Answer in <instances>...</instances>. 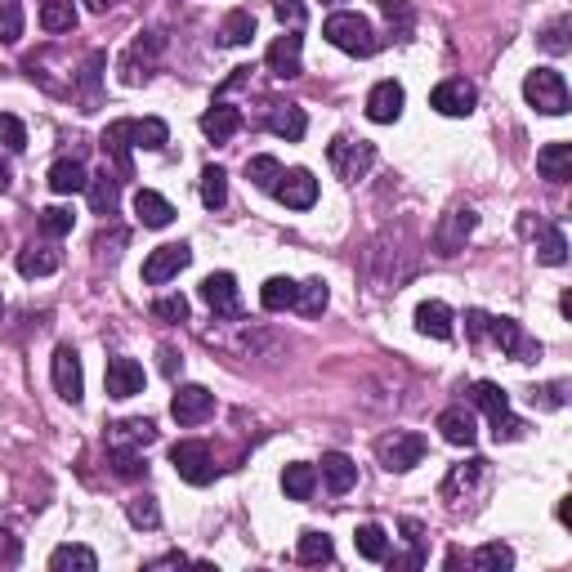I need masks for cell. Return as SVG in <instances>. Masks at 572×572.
I'll return each mask as SVG.
<instances>
[{
  "instance_id": "cell-8",
  "label": "cell",
  "mask_w": 572,
  "mask_h": 572,
  "mask_svg": "<svg viewBox=\"0 0 572 572\" xmlns=\"http://www.w3.org/2000/svg\"><path fill=\"white\" fill-rule=\"evenodd\" d=\"M188 264H193V251H188L184 242H166V246H157V251L143 260V282H148V286H166L170 278H179Z\"/></svg>"
},
{
  "instance_id": "cell-61",
  "label": "cell",
  "mask_w": 572,
  "mask_h": 572,
  "mask_svg": "<svg viewBox=\"0 0 572 572\" xmlns=\"http://www.w3.org/2000/svg\"><path fill=\"white\" fill-rule=\"evenodd\" d=\"M5 188H9V166L0 161V193H5Z\"/></svg>"
},
{
  "instance_id": "cell-47",
  "label": "cell",
  "mask_w": 572,
  "mask_h": 572,
  "mask_svg": "<svg viewBox=\"0 0 572 572\" xmlns=\"http://www.w3.org/2000/svg\"><path fill=\"white\" fill-rule=\"evenodd\" d=\"M72 211H68V206H45V211H41V233L45 237H68L72 233Z\"/></svg>"
},
{
  "instance_id": "cell-46",
  "label": "cell",
  "mask_w": 572,
  "mask_h": 572,
  "mask_svg": "<svg viewBox=\"0 0 572 572\" xmlns=\"http://www.w3.org/2000/svg\"><path fill=\"white\" fill-rule=\"evenodd\" d=\"M327 300H331L327 282H322V278H313V282H304V286H300V300H295V309H300L304 318H318V313L327 309Z\"/></svg>"
},
{
  "instance_id": "cell-15",
  "label": "cell",
  "mask_w": 572,
  "mask_h": 572,
  "mask_svg": "<svg viewBox=\"0 0 572 572\" xmlns=\"http://www.w3.org/2000/svg\"><path fill=\"white\" fill-rule=\"evenodd\" d=\"M403 103H407L403 85H398V81H380L376 90L367 94V117L376 121V126H389V121L403 117Z\"/></svg>"
},
{
  "instance_id": "cell-58",
  "label": "cell",
  "mask_w": 572,
  "mask_h": 572,
  "mask_svg": "<svg viewBox=\"0 0 572 572\" xmlns=\"http://www.w3.org/2000/svg\"><path fill=\"white\" fill-rule=\"evenodd\" d=\"M175 564H188V555H179V550H175V555L157 559V564H152V568H175Z\"/></svg>"
},
{
  "instance_id": "cell-41",
  "label": "cell",
  "mask_w": 572,
  "mask_h": 572,
  "mask_svg": "<svg viewBox=\"0 0 572 572\" xmlns=\"http://www.w3.org/2000/svg\"><path fill=\"white\" fill-rule=\"evenodd\" d=\"M300 564H331V555H336V546H331V537L327 532H300Z\"/></svg>"
},
{
  "instance_id": "cell-13",
  "label": "cell",
  "mask_w": 572,
  "mask_h": 572,
  "mask_svg": "<svg viewBox=\"0 0 572 572\" xmlns=\"http://www.w3.org/2000/svg\"><path fill=\"white\" fill-rule=\"evenodd\" d=\"M474 99H479V94H474V85L461 81V76H452V81L434 85V94H429V108L443 112V117H470Z\"/></svg>"
},
{
  "instance_id": "cell-37",
  "label": "cell",
  "mask_w": 572,
  "mask_h": 572,
  "mask_svg": "<svg viewBox=\"0 0 572 572\" xmlns=\"http://www.w3.org/2000/svg\"><path fill=\"white\" fill-rule=\"evenodd\" d=\"M282 488H286V497L291 501H309L313 488H318V470H313V465H286Z\"/></svg>"
},
{
  "instance_id": "cell-53",
  "label": "cell",
  "mask_w": 572,
  "mask_h": 572,
  "mask_svg": "<svg viewBox=\"0 0 572 572\" xmlns=\"http://www.w3.org/2000/svg\"><path fill=\"white\" fill-rule=\"evenodd\" d=\"M112 465H117L121 479H139L148 465H143V452H112Z\"/></svg>"
},
{
  "instance_id": "cell-18",
  "label": "cell",
  "mask_w": 572,
  "mask_h": 572,
  "mask_svg": "<svg viewBox=\"0 0 572 572\" xmlns=\"http://www.w3.org/2000/svg\"><path fill=\"white\" fill-rule=\"evenodd\" d=\"M130 121H112L108 130H103V152H108V161H112V175L117 179H130L135 175V166H130Z\"/></svg>"
},
{
  "instance_id": "cell-5",
  "label": "cell",
  "mask_w": 572,
  "mask_h": 572,
  "mask_svg": "<svg viewBox=\"0 0 572 572\" xmlns=\"http://www.w3.org/2000/svg\"><path fill=\"white\" fill-rule=\"evenodd\" d=\"M170 465H175V474L184 483H193V488H206V483L215 479V456H211V447L206 443H175L170 447Z\"/></svg>"
},
{
  "instance_id": "cell-2",
  "label": "cell",
  "mask_w": 572,
  "mask_h": 572,
  "mask_svg": "<svg viewBox=\"0 0 572 572\" xmlns=\"http://www.w3.org/2000/svg\"><path fill=\"white\" fill-rule=\"evenodd\" d=\"M322 36H327L336 50H345V54H358V59H367V54H376V32H371V23L367 18H358V14H331L327 23H322Z\"/></svg>"
},
{
  "instance_id": "cell-24",
  "label": "cell",
  "mask_w": 572,
  "mask_h": 572,
  "mask_svg": "<svg viewBox=\"0 0 572 572\" xmlns=\"http://www.w3.org/2000/svg\"><path fill=\"white\" fill-rule=\"evenodd\" d=\"M202 130H206V135H211L215 143L233 139V135H237V130H242V112H237V108H228V103H224V99H215V103H211V108H206V112H202Z\"/></svg>"
},
{
  "instance_id": "cell-7",
  "label": "cell",
  "mask_w": 572,
  "mask_h": 572,
  "mask_svg": "<svg viewBox=\"0 0 572 572\" xmlns=\"http://www.w3.org/2000/svg\"><path fill=\"white\" fill-rule=\"evenodd\" d=\"M474 228H479V215H474V206H452V211L438 219V228H434V251H438V255H461Z\"/></svg>"
},
{
  "instance_id": "cell-11",
  "label": "cell",
  "mask_w": 572,
  "mask_h": 572,
  "mask_svg": "<svg viewBox=\"0 0 572 572\" xmlns=\"http://www.w3.org/2000/svg\"><path fill=\"white\" fill-rule=\"evenodd\" d=\"M488 336L497 340V345H501L514 362H532V358H541V345H537V340H532L528 331H523L514 318H492V322H488Z\"/></svg>"
},
{
  "instance_id": "cell-40",
  "label": "cell",
  "mask_w": 572,
  "mask_h": 572,
  "mask_svg": "<svg viewBox=\"0 0 572 572\" xmlns=\"http://www.w3.org/2000/svg\"><path fill=\"white\" fill-rule=\"evenodd\" d=\"M103 63H108V54L94 50L90 59H85V68H81V103H85V112L99 108V72H103Z\"/></svg>"
},
{
  "instance_id": "cell-57",
  "label": "cell",
  "mask_w": 572,
  "mask_h": 572,
  "mask_svg": "<svg viewBox=\"0 0 572 572\" xmlns=\"http://www.w3.org/2000/svg\"><path fill=\"white\" fill-rule=\"evenodd\" d=\"M179 367H184V358H179L175 349H161V371H166V376H179Z\"/></svg>"
},
{
  "instance_id": "cell-62",
  "label": "cell",
  "mask_w": 572,
  "mask_h": 572,
  "mask_svg": "<svg viewBox=\"0 0 572 572\" xmlns=\"http://www.w3.org/2000/svg\"><path fill=\"white\" fill-rule=\"evenodd\" d=\"M327 5H340V0H327Z\"/></svg>"
},
{
  "instance_id": "cell-28",
  "label": "cell",
  "mask_w": 572,
  "mask_h": 572,
  "mask_svg": "<svg viewBox=\"0 0 572 572\" xmlns=\"http://www.w3.org/2000/svg\"><path fill=\"white\" fill-rule=\"evenodd\" d=\"M161 50V36H148V41H135L130 54L121 59V81L126 85H143L148 81V59Z\"/></svg>"
},
{
  "instance_id": "cell-25",
  "label": "cell",
  "mask_w": 572,
  "mask_h": 572,
  "mask_svg": "<svg viewBox=\"0 0 572 572\" xmlns=\"http://www.w3.org/2000/svg\"><path fill=\"white\" fill-rule=\"evenodd\" d=\"M416 331L421 336H434V340H452V309H447L443 300H425L421 309H416Z\"/></svg>"
},
{
  "instance_id": "cell-26",
  "label": "cell",
  "mask_w": 572,
  "mask_h": 572,
  "mask_svg": "<svg viewBox=\"0 0 572 572\" xmlns=\"http://www.w3.org/2000/svg\"><path fill=\"white\" fill-rule=\"evenodd\" d=\"M537 170H541V179H550V184L572 179V143H546V148L537 152Z\"/></svg>"
},
{
  "instance_id": "cell-45",
  "label": "cell",
  "mask_w": 572,
  "mask_h": 572,
  "mask_svg": "<svg viewBox=\"0 0 572 572\" xmlns=\"http://www.w3.org/2000/svg\"><path fill=\"white\" fill-rule=\"evenodd\" d=\"M23 41V5L18 0H0V45Z\"/></svg>"
},
{
  "instance_id": "cell-59",
  "label": "cell",
  "mask_w": 572,
  "mask_h": 572,
  "mask_svg": "<svg viewBox=\"0 0 572 572\" xmlns=\"http://www.w3.org/2000/svg\"><path fill=\"white\" fill-rule=\"evenodd\" d=\"M112 5H117V0H85V9H94V14H108Z\"/></svg>"
},
{
  "instance_id": "cell-14",
  "label": "cell",
  "mask_w": 572,
  "mask_h": 572,
  "mask_svg": "<svg viewBox=\"0 0 572 572\" xmlns=\"http://www.w3.org/2000/svg\"><path fill=\"white\" fill-rule=\"evenodd\" d=\"M483 479H488V461H483V456H474V461H465V465H452V474L443 479V497L452 505H461Z\"/></svg>"
},
{
  "instance_id": "cell-50",
  "label": "cell",
  "mask_w": 572,
  "mask_h": 572,
  "mask_svg": "<svg viewBox=\"0 0 572 572\" xmlns=\"http://www.w3.org/2000/svg\"><path fill=\"white\" fill-rule=\"evenodd\" d=\"M0 143H5L9 152H23L27 148V126L18 117H9V112L0 117Z\"/></svg>"
},
{
  "instance_id": "cell-52",
  "label": "cell",
  "mask_w": 572,
  "mask_h": 572,
  "mask_svg": "<svg viewBox=\"0 0 572 572\" xmlns=\"http://www.w3.org/2000/svg\"><path fill=\"white\" fill-rule=\"evenodd\" d=\"M380 9H385L389 27H398V36L412 32V9H407V5H398V0H380Z\"/></svg>"
},
{
  "instance_id": "cell-4",
  "label": "cell",
  "mask_w": 572,
  "mask_h": 572,
  "mask_svg": "<svg viewBox=\"0 0 572 572\" xmlns=\"http://www.w3.org/2000/svg\"><path fill=\"white\" fill-rule=\"evenodd\" d=\"M327 161L331 170H336L340 179H349V184H358L362 175H367L371 166H376V148H371L367 139H349V135H336L327 148Z\"/></svg>"
},
{
  "instance_id": "cell-20",
  "label": "cell",
  "mask_w": 572,
  "mask_h": 572,
  "mask_svg": "<svg viewBox=\"0 0 572 572\" xmlns=\"http://www.w3.org/2000/svg\"><path fill=\"white\" fill-rule=\"evenodd\" d=\"M300 50H304V36H300V32L278 36V41L269 45V72H273V76H282V81L300 76Z\"/></svg>"
},
{
  "instance_id": "cell-55",
  "label": "cell",
  "mask_w": 572,
  "mask_h": 572,
  "mask_svg": "<svg viewBox=\"0 0 572 572\" xmlns=\"http://www.w3.org/2000/svg\"><path fill=\"white\" fill-rule=\"evenodd\" d=\"M488 313H483V309H470V313H465V331H470V340H483V336H488Z\"/></svg>"
},
{
  "instance_id": "cell-48",
  "label": "cell",
  "mask_w": 572,
  "mask_h": 572,
  "mask_svg": "<svg viewBox=\"0 0 572 572\" xmlns=\"http://www.w3.org/2000/svg\"><path fill=\"white\" fill-rule=\"evenodd\" d=\"M126 514H130L135 528H157V523H161V510H157V501H152V497H130Z\"/></svg>"
},
{
  "instance_id": "cell-43",
  "label": "cell",
  "mask_w": 572,
  "mask_h": 572,
  "mask_svg": "<svg viewBox=\"0 0 572 572\" xmlns=\"http://www.w3.org/2000/svg\"><path fill=\"white\" fill-rule=\"evenodd\" d=\"M246 179H251L255 188H264V193H273V184L282 179V161L278 157H251L246 161Z\"/></svg>"
},
{
  "instance_id": "cell-9",
  "label": "cell",
  "mask_w": 572,
  "mask_h": 572,
  "mask_svg": "<svg viewBox=\"0 0 572 572\" xmlns=\"http://www.w3.org/2000/svg\"><path fill=\"white\" fill-rule=\"evenodd\" d=\"M273 197H278L282 206H291V211H309V206L318 202V179H313L304 166L282 170V179L273 184Z\"/></svg>"
},
{
  "instance_id": "cell-36",
  "label": "cell",
  "mask_w": 572,
  "mask_h": 572,
  "mask_svg": "<svg viewBox=\"0 0 572 572\" xmlns=\"http://www.w3.org/2000/svg\"><path fill=\"white\" fill-rule=\"evenodd\" d=\"M50 568L54 572H94L99 568V559H94L90 546H59L50 555Z\"/></svg>"
},
{
  "instance_id": "cell-16",
  "label": "cell",
  "mask_w": 572,
  "mask_h": 572,
  "mask_svg": "<svg viewBox=\"0 0 572 572\" xmlns=\"http://www.w3.org/2000/svg\"><path fill=\"white\" fill-rule=\"evenodd\" d=\"M202 300L211 304L215 313H224V318H237V313H242V295H237L233 273H211V278L202 282Z\"/></svg>"
},
{
  "instance_id": "cell-12",
  "label": "cell",
  "mask_w": 572,
  "mask_h": 572,
  "mask_svg": "<svg viewBox=\"0 0 572 572\" xmlns=\"http://www.w3.org/2000/svg\"><path fill=\"white\" fill-rule=\"evenodd\" d=\"M54 389H59L63 403H81L85 398V376H81V358H76L72 345H59L54 349Z\"/></svg>"
},
{
  "instance_id": "cell-56",
  "label": "cell",
  "mask_w": 572,
  "mask_h": 572,
  "mask_svg": "<svg viewBox=\"0 0 572 572\" xmlns=\"http://www.w3.org/2000/svg\"><path fill=\"white\" fill-rule=\"evenodd\" d=\"M0 564H18V541L9 532H0Z\"/></svg>"
},
{
  "instance_id": "cell-44",
  "label": "cell",
  "mask_w": 572,
  "mask_h": 572,
  "mask_svg": "<svg viewBox=\"0 0 572 572\" xmlns=\"http://www.w3.org/2000/svg\"><path fill=\"white\" fill-rule=\"evenodd\" d=\"M202 202H206V211H219L228 202V175L219 166L202 170Z\"/></svg>"
},
{
  "instance_id": "cell-34",
  "label": "cell",
  "mask_w": 572,
  "mask_h": 572,
  "mask_svg": "<svg viewBox=\"0 0 572 572\" xmlns=\"http://www.w3.org/2000/svg\"><path fill=\"white\" fill-rule=\"evenodd\" d=\"M295 300H300V282L291 278H269L260 291V304L269 313H282V309H295Z\"/></svg>"
},
{
  "instance_id": "cell-54",
  "label": "cell",
  "mask_w": 572,
  "mask_h": 572,
  "mask_svg": "<svg viewBox=\"0 0 572 572\" xmlns=\"http://www.w3.org/2000/svg\"><path fill=\"white\" fill-rule=\"evenodd\" d=\"M541 45H546L550 54H568V23H564V18L546 27V36H541Z\"/></svg>"
},
{
  "instance_id": "cell-42",
  "label": "cell",
  "mask_w": 572,
  "mask_h": 572,
  "mask_svg": "<svg viewBox=\"0 0 572 572\" xmlns=\"http://www.w3.org/2000/svg\"><path fill=\"white\" fill-rule=\"evenodd\" d=\"M219 36H224V45H251L255 14H251V9H233V14L224 18V27H219Z\"/></svg>"
},
{
  "instance_id": "cell-3",
  "label": "cell",
  "mask_w": 572,
  "mask_h": 572,
  "mask_svg": "<svg viewBox=\"0 0 572 572\" xmlns=\"http://www.w3.org/2000/svg\"><path fill=\"white\" fill-rule=\"evenodd\" d=\"M523 99H528L541 117H564L568 112V81L555 68H537V72H528V81H523Z\"/></svg>"
},
{
  "instance_id": "cell-49",
  "label": "cell",
  "mask_w": 572,
  "mask_h": 572,
  "mask_svg": "<svg viewBox=\"0 0 572 572\" xmlns=\"http://www.w3.org/2000/svg\"><path fill=\"white\" fill-rule=\"evenodd\" d=\"M152 318L157 322H188V300L184 295H161V300L152 304Z\"/></svg>"
},
{
  "instance_id": "cell-21",
  "label": "cell",
  "mask_w": 572,
  "mask_h": 572,
  "mask_svg": "<svg viewBox=\"0 0 572 572\" xmlns=\"http://www.w3.org/2000/svg\"><path fill=\"white\" fill-rule=\"evenodd\" d=\"M523 233H537V260L541 264L559 269V264L568 260V237L559 233L555 224H532V219H523Z\"/></svg>"
},
{
  "instance_id": "cell-39",
  "label": "cell",
  "mask_w": 572,
  "mask_h": 572,
  "mask_svg": "<svg viewBox=\"0 0 572 572\" xmlns=\"http://www.w3.org/2000/svg\"><path fill=\"white\" fill-rule=\"evenodd\" d=\"M470 564L479 568V572H510L514 568V550L501 546V541H488V546H479L470 555Z\"/></svg>"
},
{
  "instance_id": "cell-19",
  "label": "cell",
  "mask_w": 572,
  "mask_h": 572,
  "mask_svg": "<svg viewBox=\"0 0 572 572\" xmlns=\"http://www.w3.org/2000/svg\"><path fill=\"white\" fill-rule=\"evenodd\" d=\"M143 367L135 358H108V398H135L143 394Z\"/></svg>"
},
{
  "instance_id": "cell-10",
  "label": "cell",
  "mask_w": 572,
  "mask_h": 572,
  "mask_svg": "<svg viewBox=\"0 0 572 572\" xmlns=\"http://www.w3.org/2000/svg\"><path fill=\"white\" fill-rule=\"evenodd\" d=\"M170 416L179 425H202L215 416V394L206 385H179L175 403H170Z\"/></svg>"
},
{
  "instance_id": "cell-30",
  "label": "cell",
  "mask_w": 572,
  "mask_h": 572,
  "mask_svg": "<svg viewBox=\"0 0 572 572\" xmlns=\"http://www.w3.org/2000/svg\"><path fill=\"white\" fill-rule=\"evenodd\" d=\"M135 215H139L143 228H166L170 219H175V206H170L161 193H152V188H139L135 193Z\"/></svg>"
},
{
  "instance_id": "cell-35",
  "label": "cell",
  "mask_w": 572,
  "mask_h": 572,
  "mask_svg": "<svg viewBox=\"0 0 572 572\" xmlns=\"http://www.w3.org/2000/svg\"><path fill=\"white\" fill-rule=\"evenodd\" d=\"M130 143H135V148H148V152L166 148V143H170V130H166V121H161V117H143V121H130Z\"/></svg>"
},
{
  "instance_id": "cell-63",
  "label": "cell",
  "mask_w": 572,
  "mask_h": 572,
  "mask_svg": "<svg viewBox=\"0 0 572 572\" xmlns=\"http://www.w3.org/2000/svg\"><path fill=\"white\" fill-rule=\"evenodd\" d=\"M0 309H5V300H0Z\"/></svg>"
},
{
  "instance_id": "cell-6",
  "label": "cell",
  "mask_w": 572,
  "mask_h": 572,
  "mask_svg": "<svg viewBox=\"0 0 572 572\" xmlns=\"http://www.w3.org/2000/svg\"><path fill=\"white\" fill-rule=\"evenodd\" d=\"M376 456H380V465H385L389 474H403V470H412V465H421L425 438L421 434H407V429H394V434H385L376 443Z\"/></svg>"
},
{
  "instance_id": "cell-60",
  "label": "cell",
  "mask_w": 572,
  "mask_h": 572,
  "mask_svg": "<svg viewBox=\"0 0 572 572\" xmlns=\"http://www.w3.org/2000/svg\"><path fill=\"white\" fill-rule=\"evenodd\" d=\"M559 313H564V318H572V291H564V300H559Z\"/></svg>"
},
{
  "instance_id": "cell-29",
  "label": "cell",
  "mask_w": 572,
  "mask_h": 572,
  "mask_svg": "<svg viewBox=\"0 0 572 572\" xmlns=\"http://www.w3.org/2000/svg\"><path fill=\"white\" fill-rule=\"evenodd\" d=\"M322 479H327V488L336 492V497H345V492L358 483V465L349 461L345 452H327L322 456Z\"/></svg>"
},
{
  "instance_id": "cell-31",
  "label": "cell",
  "mask_w": 572,
  "mask_h": 572,
  "mask_svg": "<svg viewBox=\"0 0 572 572\" xmlns=\"http://www.w3.org/2000/svg\"><path fill=\"white\" fill-rule=\"evenodd\" d=\"M85 184H90V179H85V166L76 157H63V161H54V166H50V188L59 197L85 193Z\"/></svg>"
},
{
  "instance_id": "cell-51",
  "label": "cell",
  "mask_w": 572,
  "mask_h": 572,
  "mask_svg": "<svg viewBox=\"0 0 572 572\" xmlns=\"http://www.w3.org/2000/svg\"><path fill=\"white\" fill-rule=\"evenodd\" d=\"M273 14H278V23H282V27L300 32L304 18H309V9H304V0H278V5H273Z\"/></svg>"
},
{
  "instance_id": "cell-1",
  "label": "cell",
  "mask_w": 572,
  "mask_h": 572,
  "mask_svg": "<svg viewBox=\"0 0 572 572\" xmlns=\"http://www.w3.org/2000/svg\"><path fill=\"white\" fill-rule=\"evenodd\" d=\"M470 398H474V407H483V412H488L497 443H514V438L523 434V421L510 412V394H505L501 385H492V380H479V385H470Z\"/></svg>"
},
{
  "instance_id": "cell-22",
  "label": "cell",
  "mask_w": 572,
  "mask_h": 572,
  "mask_svg": "<svg viewBox=\"0 0 572 572\" xmlns=\"http://www.w3.org/2000/svg\"><path fill=\"white\" fill-rule=\"evenodd\" d=\"M59 264H63V255L45 242H32V246L18 251V273H23V278H50Z\"/></svg>"
},
{
  "instance_id": "cell-38",
  "label": "cell",
  "mask_w": 572,
  "mask_h": 572,
  "mask_svg": "<svg viewBox=\"0 0 572 572\" xmlns=\"http://www.w3.org/2000/svg\"><path fill=\"white\" fill-rule=\"evenodd\" d=\"M41 27L45 32H72L76 27V5L72 0H41Z\"/></svg>"
},
{
  "instance_id": "cell-32",
  "label": "cell",
  "mask_w": 572,
  "mask_h": 572,
  "mask_svg": "<svg viewBox=\"0 0 572 572\" xmlns=\"http://www.w3.org/2000/svg\"><path fill=\"white\" fill-rule=\"evenodd\" d=\"M85 188H90V206H94V215H117V202H121V179L112 175V170L94 175Z\"/></svg>"
},
{
  "instance_id": "cell-33",
  "label": "cell",
  "mask_w": 572,
  "mask_h": 572,
  "mask_svg": "<svg viewBox=\"0 0 572 572\" xmlns=\"http://www.w3.org/2000/svg\"><path fill=\"white\" fill-rule=\"evenodd\" d=\"M354 546H358L362 559H371V564H385L389 559V537H385L380 523H362V528L354 532Z\"/></svg>"
},
{
  "instance_id": "cell-27",
  "label": "cell",
  "mask_w": 572,
  "mask_h": 572,
  "mask_svg": "<svg viewBox=\"0 0 572 572\" xmlns=\"http://www.w3.org/2000/svg\"><path fill=\"white\" fill-rule=\"evenodd\" d=\"M269 130L278 139L286 143H300L304 139V130H309V117H304L295 103H273V112H269Z\"/></svg>"
},
{
  "instance_id": "cell-23",
  "label": "cell",
  "mask_w": 572,
  "mask_h": 572,
  "mask_svg": "<svg viewBox=\"0 0 572 572\" xmlns=\"http://www.w3.org/2000/svg\"><path fill=\"white\" fill-rule=\"evenodd\" d=\"M438 434H443L452 447H474L479 425H474V416L465 412V407H447V412L438 416Z\"/></svg>"
},
{
  "instance_id": "cell-17",
  "label": "cell",
  "mask_w": 572,
  "mask_h": 572,
  "mask_svg": "<svg viewBox=\"0 0 572 572\" xmlns=\"http://www.w3.org/2000/svg\"><path fill=\"white\" fill-rule=\"evenodd\" d=\"M157 443V425L152 421H117L108 425V452H143Z\"/></svg>"
}]
</instances>
